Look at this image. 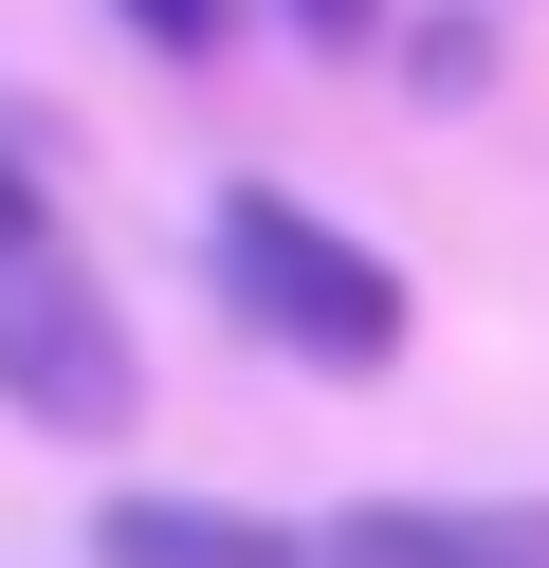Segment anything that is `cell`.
<instances>
[{
    "instance_id": "cell-1",
    "label": "cell",
    "mask_w": 549,
    "mask_h": 568,
    "mask_svg": "<svg viewBox=\"0 0 549 568\" xmlns=\"http://www.w3.org/2000/svg\"><path fill=\"white\" fill-rule=\"evenodd\" d=\"M202 275H220V312H238L256 348H293V367H329V385L403 367V331H421L403 257H366V239L329 221V202H293V184H220L202 202Z\"/></svg>"
},
{
    "instance_id": "cell-2",
    "label": "cell",
    "mask_w": 549,
    "mask_h": 568,
    "mask_svg": "<svg viewBox=\"0 0 549 568\" xmlns=\"http://www.w3.org/2000/svg\"><path fill=\"white\" fill-rule=\"evenodd\" d=\"M0 422H37V440H129L146 422V348L129 312H110V275L73 257H0Z\"/></svg>"
},
{
    "instance_id": "cell-3",
    "label": "cell",
    "mask_w": 549,
    "mask_h": 568,
    "mask_svg": "<svg viewBox=\"0 0 549 568\" xmlns=\"http://www.w3.org/2000/svg\"><path fill=\"white\" fill-rule=\"evenodd\" d=\"M312 568H549V495H348Z\"/></svg>"
},
{
    "instance_id": "cell-4",
    "label": "cell",
    "mask_w": 549,
    "mask_h": 568,
    "mask_svg": "<svg viewBox=\"0 0 549 568\" xmlns=\"http://www.w3.org/2000/svg\"><path fill=\"white\" fill-rule=\"evenodd\" d=\"M92 568H312V531L238 495H92Z\"/></svg>"
},
{
    "instance_id": "cell-5",
    "label": "cell",
    "mask_w": 549,
    "mask_h": 568,
    "mask_svg": "<svg viewBox=\"0 0 549 568\" xmlns=\"http://www.w3.org/2000/svg\"><path fill=\"white\" fill-rule=\"evenodd\" d=\"M129 38H146V55H183V74H202V55L238 38V0H129Z\"/></svg>"
},
{
    "instance_id": "cell-6",
    "label": "cell",
    "mask_w": 549,
    "mask_h": 568,
    "mask_svg": "<svg viewBox=\"0 0 549 568\" xmlns=\"http://www.w3.org/2000/svg\"><path fill=\"white\" fill-rule=\"evenodd\" d=\"M403 55H421V92H439V111H458V92L495 74V38H476V19H421V38H403Z\"/></svg>"
},
{
    "instance_id": "cell-7",
    "label": "cell",
    "mask_w": 549,
    "mask_h": 568,
    "mask_svg": "<svg viewBox=\"0 0 549 568\" xmlns=\"http://www.w3.org/2000/svg\"><path fill=\"white\" fill-rule=\"evenodd\" d=\"M275 19H293L312 55H366V38H385V0H275Z\"/></svg>"
},
{
    "instance_id": "cell-8",
    "label": "cell",
    "mask_w": 549,
    "mask_h": 568,
    "mask_svg": "<svg viewBox=\"0 0 549 568\" xmlns=\"http://www.w3.org/2000/svg\"><path fill=\"white\" fill-rule=\"evenodd\" d=\"M0 257H55V202H37V165L0 148Z\"/></svg>"
}]
</instances>
